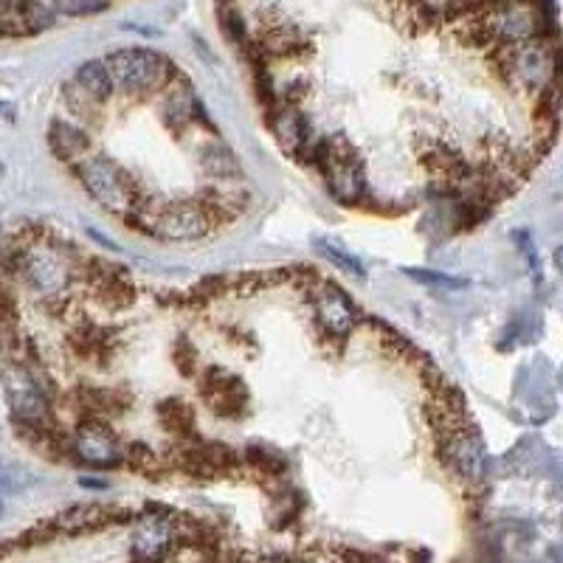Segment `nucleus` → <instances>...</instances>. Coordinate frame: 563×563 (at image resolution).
Wrapping results in <instances>:
<instances>
[{
    "label": "nucleus",
    "instance_id": "1",
    "mask_svg": "<svg viewBox=\"0 0 563 563\" xmlns=\"http://www.w3.org/2000/svg\"><path fill=\"white\" fill-rule=\"evenodd\" d=\"M0 384L14 422H52V391L26 358H9L0 366Z\"/></svg>",
    "mask_w": 563,
    "mask_h": 563
},
{
    "label": "nucleus",
    "instance_id": "2",
    "mask_svg": "<svg viewBox=\"0 0 563 563\" xmlns=\"http://www.w3.org/2000/svg\"><path fill=\"white\" fill-rule=\"evenodd\" d=\"M104 65H108L115 90L130 93V97H144V93L164 88L175 74L173 63L150 48H122V52L110 54Z\"/></svg>",
    "mask_w": 563,
    "mask_h": 563
},
{
    "label": "nucleus",
    "instance_id": "3",
    "mask_svg": "<svg viewBox=\"0 0 563 563\" xmlns=\"http://www.w3.org/2000/svg\"><path fill=\"white\" fill-rule=\"evenodd\" d=\"M79 180L88 189V195L115 214H128L139 203V186L108 155H85L79 164H74Z\"/></svg>",
    "mask_w": 563,
    "mask_h": 563
},
{
    "label": "nucleus",
    "instance_id": "4",
    "mask_svg": "<svg viewBox=\"0 0 563 563\" xmlns=\"http://www.w3.org/2000/svg\"><path fill=\"white\" fill-rule=\"evenodd\" d=\"M496 65L501 77L510 79L521 90H544L555 77V52L547 40H532L521 45H499Z\"/></svg>",
    "mask_w": 563,
    "mask_h": 563
},
{
    "label": "nucleus",
    "instance_id": "5",
    "mask_svg": "<svg viewBox=\"0 0 563 563\" xmlns=\"http://www.w3.org/2000/svg\"><path fill=\"white\" fill-rule=\"evenodd\" d=\"M319 173L324 175L327 189L339 203L358 206L366 195V173L364 158L346 139H327L324 158L319 164Z\"/></svg>",
    "mask_w": 563,
    "mask_h": 563
},
{
    "label": "nucleus",
    "instance_id": "6",
    "mask_svg": "<svg viewBox=\"0 0 563 563\" xmlns=\"http://www.w3.org/2000/svg\"><path fill=\"white\" fill-rule=\"evenodd\" d=\"M200 386V397L211 411L223 420H243L251 409L249 386L240 375L223 369V366H200L195 375Z\"/></svg>",
    "mask_w": 563,
    "mask_h": 563
},
{
    "label": "nucleus",
    "instance_id": "7",
    "mask_svg": "<svg viewBox=\"0 0 563 563\" xmlns=\"http://www.w3.org/2000/svg\"><path fill=\"white\" fill-rule=\"evenodd\" d=\"M178 550V530L175 516L164 507H150L133 536V563H167Z\"/></svg>",
    "mask_w": 563,
    "mask_h": 563
},
{
    "label": "nucleus",
    "instance_id": "8",
    "mask_svg": "<svg viewBox=\"0 0 563 563\" xmlns=\"http://www.w3.org/2000/svg\"><path fill=\"white\" fill-rule=\"evenodd\" d=\"M70 449L79 460L93 467H113L122 465L124 460L122 442L108 422L99 420V417H88V420L79 422L74 440H70Z\"/></svg>",
    "mask_w": 563,
    "mask_h": 563
},
{
    "label": "nucleus",
    "instance_id": "9",
    "mask_svg": "<svg viewBox=\"0 0 563 563\" xmlns=\"http://www.w3.org/2000/svg\"><path fill=\"white\" fill-rule=\"evenodd\" d=\"M313 310L321 330L339 341L346 339L355 330V324H358V310L350 301V296L339 285H333V282H316Z\"/></svg>",
    "mask_w": 563,
    "mask_h": 563
},
{
    "label": "nucleus",
    "instance_id": "10",
    "mask_svg": "<svg viewBox=\"0 0 563 563\" xmlns=\"http://www.w3.org/2000/svg\"><path fill=\"white\" fill-rule=\"evenodd\" d=\"M442 456L449 460L460 479L471 482V485L485 479V449H482L476 431H471L467 426L442 434Z\"/></svg>",
    "mask_w": 563,
    "mask_h": 563
},
{
    "label": "nucleus",
    "instance_id": "11",
    "mask_svg": "<svg viewBox=\"0 0 563 563\" xmlns=\"http://www.w3.org/2000/svg\"><path fill=\"white\" fill-rule=\"evenodd\" d=\"M90 285L97 301L108 310H124L135 301V288L133 282L128 279V274L108 263H99V260H90V271L82 276Z\"/></svg>",
    "mask_w": 563,
    "mask_h": 563
},
{
    "label": "nucleus",
    "instance_id": "12",
    "mask_svg": "<svg viewBox=\"0 0 563 563\" xmlns=\"http://www.w3.org/2000/svg\"><path fill=\"white\" fill-rule=\"evenodd\" d=\"M271 115V128H274L276 141L279 147L290 155V158H301L305 147L310 144V128L305 122L301 110L296 108L294 102H276L274 108H268Z\"/></svg>",
    "mask_w": 563,
    "mask_h": 563
},
{
    "label": "nucleus",
    "instance_id": "13",
    "mask_svg": "<svg viewBox=\"0 0 563 563\" xmlns=\"http://www.w3.org/2000/svg\"><path fill=\"white\" fill-rule=\"evenodd\" d=\"M130 512L119 510V507H102V505H79L70 507V510L59 512L57 519L52 521L54 532H70V536H79V532L102 530V527L115 525V521H128Z\"/></svg>",
    "mask_w": 563,
    "mask_h": 563
},
{
    "label": "nucleus",
    "instance_id": "14",
    "mask_svg": "<svg viewBox=\"0 0 563 563\" xmlns=\"http://www.w3.org/2000/svg\"><path fill=\"white\" fill-rule=\"evenodd\" d=\"M420 164L429 169L434 178L445 180L449 186H456L467 173H471V164L462 155V150L449 141H431L429 147L420 150Z\"/></svg>",
    "mask_w": 563,
    "mask_h": 563
},
{
    "label": "nucleus",
    "instance_id": "15",
    "mask_svg": "<svg viewBox=\"0 0 563 563\" xmlns=\"http://www.w3.org/2000/svg\"><path fill=\"white\" fill-rule=\"evenodd\" d=\"M70 350L79 361H88V364H97L99 369H104L115 355V339L108 327L88 321V324H79L70 330Z\"/></svg>",
    "mask_w": 563,
    "mask_h": 563
},
{
    "label": "nucleus",
    "instance_id": "16",
    "mask_svg": "<svg viewBox=\"0 0 563 563\" xmlns=\"http://www.w3.org/2000/svg\"><path fill=\"white\" fill-rule=\"evenodd\" d=\"M203 113L200 110L198 97H195V90L189 82H175L173 88L167 90V97H164V124H167L173 133H184L192 124H198V115Z\"/></svg>",
    "mask_w": 563,
    "mask_h": 563
},
{
    "label": "nucleus",
    "instance_id": "17",
    "mask_svg": "<svg viewBox=\"0 0 563 563\" xmlns=\"http://www.w3.org/2000/svg\"><path fill=\"white\" fill-rule=\"evenodd\" d=\"M48 147L65 164H79L90 153V135L79 124L54 119L48 128Z\"/></svg>",
    "mask_w": 563,
    "mask_h": 563
},
{
    "label": "nucleus",
    "instance_id": "18",
    "mask_svg": "<svg viewBox=\"0 0 563 563\" xmlns=\"http://www.w3.org/2000/svg\"><path fill=\"white\" fill-rule=\"evenodd\" d=\"M260 52L265 57H294V54L310 52V40L290 23H274L260 34Z\"/></svg>",
    "mask_w": 563,
    "mask_h": 563
},
{
    "label": "nucleus",
    "instance_id": "19",
    "mask_svg": "<svg viewBox=\"0 0 563 563\" xmlns=\"http://www.w3.org/2000/svg\"><path fill=\"white\" fill-rule=\"evenodd\" d=\"M155 415H158V422L169 434L180 437L184 442L198 440V417H195L192 406H186L180 397H164L158 406H155Z\"/></svg>",
    "mask_w": 563,
    "mask_h": 563
},
{
    "label": "nucleus",
    "instance_id": "20",
    "mask_svg": "<svg viewBox=\"0 0 563 563\" xmlns=\"http://www.w3.org/2000/svg\"><path fill=\"white\" fill-rule=\"evenodd\" d=\"M77 400L90 417H99V420H104L110 415H124L130 409L128 391L104 389V386H82Z\"/></svg>",
    "mask_w": 563,
    "mask_h": 563
},
{
    "label": "nucleus",
    "instance_id": "21",
    "mask_svg": "<svg viewBox=\"0 0 563 563\" xmlns=\"http://www.w3.org/2000/svg\"><path fill=\"white\" fill-rule=\"evenodd\" d=\"M200 164H203L206 173L211 178L218 180H234V178H243V167H240V158L231 153L225 144H218V141H211L206 147H200Z\"/></svg>",
    "mask_w": 563,
    "mask_h": 563
},
{
    "label": "nucleus",
    "instance_id": "22",
    "mask_svg": "<svg viewBox=\"0 0 563 563\" xmlns=\"http://www.w3.org/2000/svg\"><path fill=\"white\" fill-rule=\"evenodd\" d=\"M74 82H77L85 93H90V97L102 104L115 93V85H113V79H110V70L102 59H90V63L79 65L77 79H74Z\"/></svg>",
    "mask_w": 563,
    "mask_h": 563
},
{
    "label": "nucleus",
    "instance_id": "23",
    "mask_svg": "<svg viewBox=\"0 0 563 563\" xmlns=\"http://www.w3.org/2000/svg\"><path fill=\"white\" fill-rule=\"evenodd\" d=\"M124 465H130L135 474L141 476H150V479H158L169 471V456H161L158 451L150 449L147 442H133L124 449Z\"/></svg>",
    "mask_w": 563,
    "mask_h": 563
},
{
    "label": "nucleus",
    "instance_id": "24",
    "mask_svg": "<svg viewBox=\"0 0 563 563\" xmlns=\"http://www.w3.org/2000/svg\"><path fill=\"white\" fill-rule=\"evenodd\" d=\"M313 245H316V251H319V254L324 256L327 263H333L335 268L341 271V274L355 276V279H364V276H366V268H364V265H361L358 256L350 254V251H346L344 245L333 243V240H327V238H319Z\"/></svg>",
    "mask_w": 563,
    "mask_h": 563
},
{
    "label": "nucleus",
    "instance_id": "25",
    "mask_svg": "<svg viewBox=\"0 0 563 563\" xmlns=\"http://www.w3.org/2000/svg\"><path fill=\"white\" fill-rule=\"evenodd\" d=\"M18 14L23 34H40L54 26V9L43 0H18Z\"/></svg>",
    "mask_w": 563,
    "mask_h": 563
},
{
    "label": "nucleus",
    "instance_id": "26",
    "mask_svg": "<svg viewBox=\"0 0 563 563\" xmlns=\"http://www.w3.org/2000/svg\"><path fill=\"white\" fill-rule=\"evenodd\" d=\"M63 99H65V104H68L70 113L77 115V119H85V122H99V119H102L104 104L97 102V99L90 97V93H85L77 82L65 85Z\"/></svg>",
    "mask_w": 563,
    "mask_h": 563
},
{
    "label": "nucleus",
    "instance_id": "27",
    "mask_svg": "<svg viewBox=\"0 0 563 563\" xmlns=\"http://www.w3.org/2000/svg\"><path fill=\"white\" fill-rule=\"evenodd\" d=\"M243 460L263 476H271V479H276V476L288 471V460L276 454V451H271L268 445H251V449L243 451Z\"/></svg>",
    "mask_w": 563,
    "mask_h": 563
},
{
    "label": "nucleus",
    "instance_id": "28",
    "mask_svg": "<svg viewBox=\"0 0 563 563\" xmlns=\"http://www.w3.org/2000/svg\"><path fill=\"white\" fill-rule=\"evenodd\" d=\"M173 361H175V369L184 375V378H195L200 372V352L192 341L180 335L173 346Z\"/></svg>",
    "mask_w": 563,
    "mask_h": 563
},
{
    "label": "nucleus",
    "instance_id": "29",
    "mask_svg": "<svg viewBox=\"0 0 563 563\" xmlns=\"http://www.w3.org/2000/svg\"><path fill=\"white\" fill-rule=\"evenodd\" d=\"M110 7V0H54V12L68 14V18H85V14H99Z\"/></svg>",
    "mask_w": 563,
    "mask_h": 563
},
{
    "label": "nucleus",
    "instance_id": "30",
    "mask_svg": "<svg viewBox=\"0 0 563 563\" xmlns=\"http://www.w3.org/2000/svg\"><path fill=\"white\" fill-rule=\"evenodd\" d=\"M20 14L18 0H0V37H20Z\"/></svg>",
    "mask_w": 563,
    "mask_h": 563
},
{
    "label": "nucleus",
    "instance_id": "31",
    "mask_svg": "<svg viewBox=\"0 0 563 563\" xmlns=\"http://www.w3.org/2000/svg\"><path fill=\"white\" fill-rule=\"evenodd\" d=\"M404 274H409L411 279L426 282V285H440V288H465V279H454V276H445L440 271H422V268H404Z\"/></svg>",
    "mask_w": 563,
    "mask_h": 563
},
{
    "label": "nucleus",
    "instance_id": "32",
    "mask_svg": "<svg viewBox=\"0 0 563 563\" xmlns=\"http://www.w3.org/2000/svg\"><path fill=\"white\" fill-rule=\"evenodd\" d=\"M254 563H296V561L290 555H265Z\"/></svg>",
    "mask_w": 563,
    "mask_h": 563
},
{
    "label": "nucleus",
    "instance_id": "33",
    "mask_svg": "<svg viewBox=\"0 0 563 563\" xmlns=\"http://www.w3.org/2000/svg\"><path fill=\"white\" fill-rule=\"evenodd\" d=\"M0 516H3V496H0Z\"/></svg>",
    "mask_w": 563,
    "mask_h": 563
},
{
    "label": "nucleus",
    "instance_id": "34",
    "mask_svg": "<svg viewBox=\"0 0 563 563\" xmlns=\"http://www.w3.org/2000/svg\"><path fill=\"white\" fill-rule=\"evenodd\" d=\"M0 175H3V164H0Z\"/></svg>",
    "mask_w": 563,
    "mask_h": 563
}]
</instances>
